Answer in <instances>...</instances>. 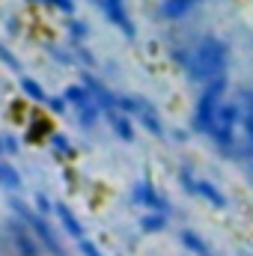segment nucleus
Wrapping results in <instances>:
<instances>
[{"label": "nucleus", "instance_id": "nucleus-1", "mask_svg": "<svg viewBox=\"0 0 253 256\" xmlns=\"http://www.w3.org/2000/svg\"><path fill=\"white\" fill-rule=\"evenodd\" d=\"M173 63L182 68V74L188 78L190 84L206 86L212 80L226 78V68H230V45L220 36L206 33L196 42L179 48L176 57H173Z\"/></svg>", "mask_w": 253, "mask_h": 256}, {"label": "nucleus", "instance_id": "nucleus-2", "mask_svg": "<svg viewBox=\"0 0 253 256\" xmlns=\"http://www.w3.org/2000/svg\"><path fill=\"white\" fill-rule=\"evenodd\" d=\"M232 161H250L253 158V90L244 86L232 96V134L226 155Z\"/></svg>", "mask_w": 253, "mask_h": 256}, {"label": "nucleus", "instance_id": "nucleus-3", "mask_svg": "<svg viewBox=\"0 0 253 256\" xmlns=\"http://www.w3.org/2000/svg\"><path fill=\"white\" fill-rule=\"evenodd\" d=\"M226 98H230V78H220V80H212V84L200 86V92L194 98V110H190V128L196 134L208 137V131L214 126L218 114L224 110Z\"/></svg>", "mask_w": 253, "mask_h": 256}, {"label": "nucleus", "instance_id": "nucleus-4", "mask_svg": "<svg viewBox=\"0 0 253 256\" xmlns=\"http://www.w3.org/2000/svg\"><path fill=\"white\" fill-rule=\"evenodd\" d=\"M15 212H18V218L30 226V232L36 236V242L42 244V250L48 256H66V248L60 244V238H57V226L54 224H48V218L45 214H39L36 208H30V206H21V202H15Z\"/></svg>", "mask_w": 253, "mask_h": 256}, {"label": "nucleus", "instance_id": "nucleus-5", "mask_svg": "<svg viewBox=\"0 0 253 256\" xmlns=\"http://www.w3.org/2000/svg\"><path fill=\"white\" fill-rule=\"evenodd\" d=\"M63 98H66V104H68V110H74L78 122H80L84 128H96L102 120H104L102 108L96 104V98L90 96V90H86L80 80L66 86V90H63Z\"/></svg>", "mask_w": 253, "mask_h": 256}, {"label": "nucleus", "instance_id": "nucleus-6", "mask_svg": "<svg viewBox=\"0 0 253 256\" xmlns=\"http://www.w3.org/2000/svg\"><path fill=\"white\" fill-rule=\"evenodd\" d=\"M120 104H122V110H126L128 116L134 120V126L146 128L149 134H155V137H164L167 134V126H164V120H161V114H158V108L149 102V98H143V96H122L120 98Z\"/></svg>", "mask_w": 253, "mask_h": 256}, {"label": "nucleus", "instance_id": "nucleus-7", "mask_svg": "<svg viewBox=\"0 0 253 256\" xmlns=\"http://www.w3.org/2000/svg\"><path fill=\"white\" fill-rule=\"evenodd\" d=\"M179 182H182L185 194L196 196V200H202V202H208L212 208H226V206H230L226 194L220 191V188H218L212 179H206V176H196L190 167H182V170H179Z\"/></svg>", "mask_w": 253, "mask_h": 256}, {"label": "nucleus", "instance_id": "nucleus-8", "mask_svg": "<svg viewBox=\"0 0 253 256\" xmlns=\"http://www.w3.org/2000/svg\"><path fill=\"white\" fill-rule=\"evenodd\" d=\"M131 202L146 208V212H161V214H170V200L164 196V191L152 182V179H140L131 185Z\"/></svg>", "mask_w": 253, "mask_h": 256}, {"label": "nucleus", "instance_id": "nucleus-9", "mask_svg": "<svg viewBox=\"0 0 253 256\" xmlns=\"http://www.w3.org/2000/svg\"><path fill=\"white\" fill-rule=\"evenodd\" d=\"M98 9H102V15H104L122 36H128V39L137 36V24H134V18H131L128 0H98Z\"/></svg>", "mask_w": 253, "mask_h": 256}, {"label": "nucleus", "instance_id": "nucleus-10", "mask_svg": "<svg viewBox=\"0 0 253 256\" xmlns=\"http://www.w3.org/2000/svg\"><path fill=\"white\" fill-rule=\"evenodd\" d=\"M6 236L12 238V244H15L18 256H45L42 244L36 242V236L30 232V226H27L21 218H12V220H6Z\"/></svg>", "mask_w": 253, "mask_h": 256}, {"label": "nucleus", "instance_id": "nucleus-11", "mask_svg": "<svg viewBox=\"0 0 253 256\" xmlns=\"http://www.w3.org/2000/svg\"><path fill=\"white\" fill-rule=\"evenodd\" d=\"M80 84L90 90V96L96 98V104L102 108V114H110V110H120V108H122V104H120L122 96L114 92V90H110L102 78H96L92 72H80Z\"/></svg>", "mask_w": 253, "mask_h": 256}, {"label": "nucleus", "instance_id": "nucleus-12", "mask_svg": "<svg viewBox=\"0 0 253 256\" xmlns=\"http://www.w3.org/2000/svg\"><path fill=\"white\" fill-rule=\"evenodd\" d=\"M54 218H57V226L63 230L66 236L78 244L80 238H86V230H84V224H80V218L66 206V202H54Z\"/></svg>", "mask_w": 253, "mask_h": 256}, {"label": "nucleus", "instance_id": "nucleus-13", "mask_svg": "<svg viewBox=\"0 0 253 256\" xmlns=\"http://www.w3.org/2000/svg\"><path fill=\"white\" fill-rule=\"evenodd\" d=\"M206 0H158V18L161 21H182L190 12H196V6H202Z\"/></svg>", "mask_w": 253, "mask_h": 256}, {"label": "nucleus", "instance_id": "nucleus-14", "mask_svg": "<svg viewBox=\"0 0 253 256\" xmlns=\"http://www.w3.org/2000/svg\"><path fill=\"white\" fill-rule=\"evenodd\" d=\"M104 120H108L110 131H114L120 140H134V134H137V126H134V120L128 116L122 108H120V110H110V114H104Z\"/></svg>", "mask_w": 253, "mask_h": 256}, {"label": "nucleus", "instance_id": "nucleus-15", "mask_svg": "<svg viewBox=\"0 0 253 256\" xmlns=\"http://www.w3.org/2000/svg\"><path fill=\"white\" fill-rule=\"evenodd\" d=\"M18 86H21V92L27 96V102H33L36 108H45L48 98H51V92H45V86H42L36 78H30V74H21V78H18Z\"/></svg>", "mask_w": 253, "mask_h": 256}, {"label": "nucleus", "instance_id": "nucleus-16", "mask_svg": "<svg viewBox=\"0 0 253 256\" xmlns=\"http://www.w3.org/2000/svg\"><path fill=\"white\" fill-rule=\"evenodd\" d=\"M48 146L54 149V158H60V161H72L78 155V146L68 140V134H63V131H48Z\"/></svg>", "mask_w": 253, "mask_h": 256}, {"label": "nucleus", "instance_id": "nucleus-17", "mask_svg": "<svg viewBox=\"0 0 253 256\" xmlns=\"http://www.w3.org/2000/svg\"><path fill=\"white\" fill-rule=\"evenodd\" d=\"M179 244H182L190 256H214L212 248H208V242H206L200 232H194V230H179Z\"/></svg>", "mask_w": 253, "mask_h": 256}, {"label": "nucleus", "instance_id": "nucleus-18", "mask_svg": "<svg viewBox=\"0 0 253 256\" xmlns=\"http://www.w3.org/2000/svg\"><path fill=\"white\" fill-rule=\"evenodd\" d=\"M167 220H170V214H161V212H143L137 224H140L143 232H164V230H167Z\"/></svg>", "mask_w": 253, "mask_h": 256}, {"label": "nucleus", "instance_id": "nucleus-19", "mask_svg": "<svg viewBox=\"0 0 253 256\" xmlns=\"http://www.w3.org/2000/svg\"><path fill=\"white\" fill-rule=\"evenodd\" d=\"M0 185H3V188H12V191L21 188V176H18V170H15L9 161H3V158H0Z\"/></svg>", "mask_w": 253, "mask_h": 256}, {"label": "nucleus", "instance_id": "nucleus-20", "mask_svg": "<svg viewBox=\"0 0 253 256\" xmlns=\"http://www.w3.org/2000/svg\"><path fill=\"white\" fill-rule=\"evenodd\" d=\"M27 3H33V6H45V9H54V12H63L68 18H74V0H27Z\"/></svg>", "mask_w": 253, "mask_h": 256}, {"label": "nucleus", "instance_id": "nucleus-21", "mask_svg": "<svg viewBox=\"0 0 253 256\" xmlns=\"http://www.w3.org/2000/svg\"><path fill=\"white\" fill-rule=\"evenodd\" d=\"M66 30H68V39H72V45H84V39L90 36V27H86V21H80V18H68Z\"/></svg>", "mask_w": 253, "mask_h": 256}, {"label": "nucleus", "instance_id": "nucleus-22", "mask_svg": "<svg viewBox=\"0 0 253 256\" xmlns=\"http://www.w3.org/2000/svg\"><path fill=\"white\" fill-rule=\"evenodd\" d=\"M0 63L6 66V68H12V72H21V63L15 60V54L9 51V45H6L3 39H0Z\"/></svg>", "mask_w": 253, "mask_h": 256}, {"label": "nucleus", "instance_id": "nucleus-23", "mask_svg": "<svg viewBox=\"0 0 253 256\" xmlns=\"http://www.w3.org/2000/svg\"><path fill=\"white\" fill-rule=\"evenodd\" d=\"M78 254H80V256H104V254H102V248H98V244H96L90 236L78 242Z\"/></svg>", "mask_w": 253, "mask_h": 256}, {"label": "nucleus", "instance_id": "nucleus-24", "mask_svg": "<svg viewBox=\"0 0 253 256\" xmlns=\"http://www.w3.org/2000/svg\"><path fill=\"white\" fill-rule=\"evenodd\" d=\"M45 108H48V110H51V114H60V116H63V114H68V104H66L63 92H60V96H51V98H48V104H45Z\"/></svg>", "mask_w": 253, "mask_h": 256}, {"label": "nucleus", "instance_id": "nucleus-25", "mask_svg": "<svg viewBox=\"0 0 253 256\" xmlns=\"http://www.w3.org/2000/svg\"><path fill=\"white\" fill-rule=\"evenodd\" d=\"M3 146H6V155H9V152H12V155L18 152V140H15V137H9V134H3Z\"/></svg>", "mask_w": 253, "mask_h": 256}, {"label": "nucleus", "instance_id": "nucleus-26", "mask_svg": "<svg viewBox=\"0 0 253 256\" xmlns=\"http://www.w3.org/2000/svg\"><path fill=\"white\" fill-rule=\"evenodd\" d=\"M6 155V146H3V134H0V158Z\"/></svg>", "mask_w": 253, "mask_h": 256}]
</instances>
